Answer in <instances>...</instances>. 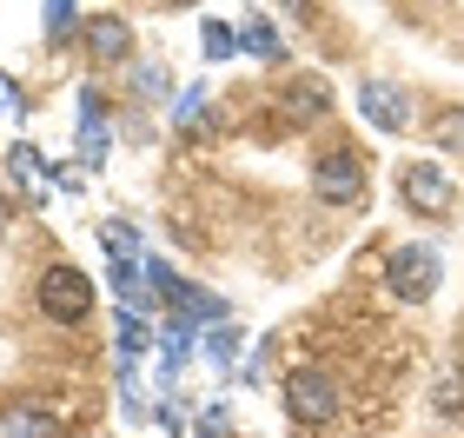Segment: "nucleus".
<instances>
[{"label":"nucleus","instance_id":"8","mask_svg":"<svg viewBox=\"0 0 464 438\" xmlns=\"http://www.w3.org/2000/svg\"><path fill=\"white\" fill-rule=\"evenodd\" d=\"M0 438H60V419L40 405H7L0 412Z\"/></svg>","mask_w":464,"mask_h":438},{"label":"nucleus","instance_id":"5","mask_svg":"<svg viewBox=\"0 0 464 438\" xmlns=\"http://www.w3.org/2000/svg\"><path fill=\"white\" fill-rule=\"evenodd\" d=\"M405 200L418 206V213H451L458 193H451V180L438 173L431 160H411V166H405Z\"/></svg>","mask_w":464,"mask_h":438},{"label":"nucleus","instance_id":"17","mask_svg":"<svg viewBox=\"0 0 464 438\" xmlns=\"http://www.w3.org/2000/svg\"><path fill=\"white\" fill-rule=\"evenodd\" d=\"M113 332H120V352H126V359H133V352L146 346V319H140V312H120V326H113Z\"/></svg>","mask_w":464,"mask_h":438},{"label":"nucleus","instance_id":"20","mask_svg":"<svg viewBox=\"0 0 464 438\" xmlns=\"http://www.w3.org/2000/svg\"><path fill=\"white\" fill-rule=\"evenodd\" d=\"M438 412H451V419L464 412V379H458V372H451V379H438Z\"/></svg>","mask_w":464,"mask_h":438},{"label":"nucleus","instance_id":"18","mask_svg":"<svg viewBox=\"0 0 464 438\" xmlns=\"http://www.w3.org/2000/svg\"><path fill=\"white\" fill-rule=\"evenodd\" d=\"M40 20H47V34H53V40H67V34H80V7H60V0H53V7L40 14Z\"/></svg>","mask_w":464,"mask_h":438},{"label":"nucleus","instance_id":"1","mask_svg":"<svg viewBox=\"0 0 464 438\" xmlns=\"http://www.w3.org/2000/svg\"><path fill=\"white\" fill-rule=\"evenodd\" d=\"M285 412L299 425H325V419H339V379H332L325 365H299L285 379Z\"/></svg>","mask_w":464,"mask_h":438},{"label":"nucleus","instance_id":"10","mask_svg":"<svg viewBox=\"0 0 464 438\" xmlns=\"http://www.w3.org/2000/svg\"><path fill=\"white\" fill-rule=\"evenodd\" d=\"M107 266H113V286H120L126 312H140L146 299H153V286H146V266H140V259H107Z\"/></svg>","mask_w":464,"mask_h":438},{"label":"nucleus","instance_id":"16","mask_svg":"<svg viewBox=\"0 0 464 438\" xmlns=\"http://www.w3.org/2000/svg\"><path fill=\"white\" fill-rule=\"evenodd\" d=\"M206 359H213V365L226 372L232 359H239V332H232V326H219V332H213V339H206Z\"/></svg>","mask_w":464,"mask_h":438},{"label":"nucleus","instance_id":"23","mask_svg":"<svg viewBox=\"0 0 464 438\" xmlns=\"http://www.w3.org/2000/svg\"><path fill=\"white\" fill-rule=\"evenodd\" d=\"M14 233V206H7V193H0V239Z\"/></svg>","mask_w":464,"mask_h":438},{"label":"nucleus","instance_id":"12","mask_svg":"<svg viewBox=\"0 0 464 438\" xmlns=\"http://www.w3.org/2000/svg\"><path fill=\"white\" fill-rule=\"evenodd\" d=\"M100 246H107V259H133L140 253V233L126 219H107V226H100Z\"/></svg>","mask_w":464,"mask_h":438},{"label":"nucleus","instance_id":"15","mask_svg":"<svg viewBox=\"0 0 464 438\" xmlns=\"http://www.w3.org/2000/svg\"><path fill=\"white\" fill-rule=\"evenodd\" d=\"M199 40H206V60H226L232 47H239V34H232L226 20H206V27H199Z\"/></svg>","mask_w":464,"mask_h":438},{"label":"nucleus","instance_id":"3","mask_svg":"<svg viewBox=\"0 0 464 438\" xmlns=\"http://www.w3.org/2000/svg\"><path fill=\"white\" fill-rule=\"evenodd\" d=\"M438 279H445V259H438L431 246H398V253L385 259V286L398 292V299H431Z\"/></svg>","mask_w":464,"mask_h":438},{"label":"nucleus","instance_id":"7","mask_svg":"<svg viewBox=\"0 0 464 438\" xmlns=\"http://www.w3.org/2000/svg\"><path fill=\"white\" fill-rule=\"evenodd\" d=\"M325 107H332V93H325V87H312V80H305V87H285V93H279L285 127H319Z\"/></svg>","mask_w":464,"mask_h":438},{"label":"nucleus","instance_id":"11","mask_svg":"<svg viewBox=\"0 0 464 438\" xmlns=\"http://www.w3.org/2000/svg\"><path fill=\"white\" fill-rule=\"evenodd\" d=\"M87 40H93V54H100V60H120L126 47H133L126 20H93V27H87Z\"/></svg>","mask_w":464,"mask_h":438},{"label":"nucleus","instance_id":"13","mask_svg":"<svg viewBox=\"0 0 464 438\" xmlns=\"http://www.w3.org/2000/svg\"><path fill=\"white\" fill-rule=\"evenodd\" d=\"M431 140L464 153V107H445V113H438V120H431Z\"/></svg>","mask_w":464,"mask_h":438},{"label":"nucleus","instance_id":"4","mask_svg":"<svg viewBox=\"0 0 464 438\" xmlns=\"http://www.w3.org/2000/svg\"><path fill=\"white\" fill-rule=\"evenodd\" d=\"M358 113H365L378 133H405L411 127V100L398 93L392 80H365V87H358Z\"/></svg>","mask_w":464,"mask_h":438},{"label":"nucleus","instance_id":"2","mask_svg":"<svg viewBox=\"0 0 464 438\" xmlns=\"http://www.w3.org/2000/svg\"><path fill=\"white\" fill-rule=\"evenodd\" d=\"M40 306H47V319H60V326H80L93 312V279L80 273V266H47V273H40Z\"/></svg>","mask_w":464,"mask_h":438},{"label":"nucleus","instance_id":"21","mask_svg":"<svg viewBox=\"0 0 464 438\" xmlns=\"http://www.w3.org/2000/svg\"><path fill=\"white\" fill-rule=\"evenodd\" d=\"M0 107H7V120H20V113H27V93H20L7 73H0Z\"/></svg>","mask_w":464,"mask_h":438},{"label":"nucleus","instance_id":"14","mask_svg":"<svg viewBox=\"0 0 464 438\" xmlns=\"http://www.w3.org/2000/svg\"><path fill=\"white\" fill-rule=\"evenodd\" d=\"M246 54H252V60H279L285 47H279V34H272L266 20H252V27H246Z\"/></svg>","mask_w":464,"mask_h":438},{"label":"nucleus","instance_id":"9","mask_svg":"<svg viewBox=\"0 0 464 438\" xmlns=\"http://www.w3.org/2000/svg\"><path fill=\"white\" fill-rule=\"evenodd\" d=\"M80 120H87V127H80V153H87V166H107V127H100V93L93 87L80 93Z\"/></svg>","mask_w":464,"mask_h":438},{"label":"nucleus","instance_id":"22","mask_svg":"<svg viewBox=\"0 0 464 438\" xmlns=\"http://www.w3.org/2000/svg\"><path fill=\"white\" fill-rule=\"evenodd\" d=\"M199 438H232V432H226V412H206V419H199Z\"/></svg>","mask_w":464,"mask_h":438},{"label":"nucleus","instance_id":"6","mask_svg":"<svg viewBox=\"0 0 464 438\" xmlns=\"http://www.w3.org/2000/svg\"><path fill=\"white\" fill-rule=\"evenodd\" d=\"M312 180H319V193H325V200H339V206H352L358 193H365V166H358L352 153L319 160V173H312Z\"/></svg>","mask_w":464,"mask_h":438},{"label":"nucleus","instance_id":"19","mask_svg":"<svg viewBox=\"0 0 464 438\" xmlns=\"http://www.w3.org/2000/svg\"><path fill=\"white\" fill-rule=\"evenodd\" d=\"M7 166H14V173H20V180H40V173H47V166H40V153H34V146H27V140H20V146H14V153H7Z\"/></svg>","mask_w":464,"mask_h":438}]
</instances>
